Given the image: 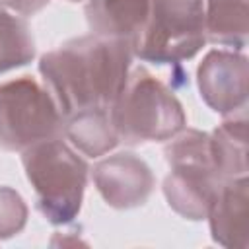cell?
I'll list each match as a JSON object with an SVG mask.
<instances>
[{"instance_id": "ba28073f", "label": "cell", "mask_w": 249, "mask_h": 249, "mask_svg": "<svg viewBox=\"0 0 249 249\" xmlns=\"http://www.w3.org/2000/svg\"><path fill=\"white\" fill-rule=\"evenodd\" d=\"M95 181L107 202L115 206H132L148 196L152 175L140 160L132 158V154H119L97 165Z\"/></svg>"}, {"instance_id": "7a4b0ae2", "label": "cell", "mask_w": 249, "mask_h": 249, "mask_svg": "<svg viewBox=\"0 0 249 249\" xmlns=\"http://www.w3.org/2000/svg\"><path fill=\"white\" fill-rule=\"evenodd\" d=\"M23 163L43 214L53 222L70 220L80 208L86 163L58 138L43 140L27 148Z\"/></svg>"}, {"instance_id": "6da1fadb", "label": "cell", "mask_w": 249, "mask_h": 249, "mask_svg": "<svg viewBox=\"0 0 249 249\" xmlns=\"http://www.w3.org/2000/svg\"><path fill=\"white\" fill-rule=\"evenodd\" d=\"M130 43L113 37H84L49 53L41 74L66 117L115 105L130 62Z\"/></svg>"}, {"instance_id": "52a82bcc", "label": "cell", "mask_w": 249, "mask_h": 249, "mask_svg": "<svg viewBox=\"0 0 249 249\" xmlns=\"http://www.w3.org/2000/svg\"><path fill=\"white\" fill-rule=\"evenodd\" d=\"M198 82L206 103L214 107V111H233L237 105L245 103V58L224 51L210 53L198 68Z\"/></svg>"}, {"instance_id": "4fadbf2b", "label": "cell", "mask_w": 249, "mask_h": 249, "mask_svg": "<svg viewBox=\"0 0 249 249\" xmlns=\"http://www.w3.org/2000/svg\"><path fill=\"white\" fill-rule=\"evenodd\" d=\"M6 6L18 10L19 14H33L39 8H43L49 0H2Z\"/></svg>"}, {"instance_id": "7c38bea8", "label": "cell", "mask_w": 249, "mask_h": 249, "mask_svg": "<svg viewBox=\"0 0 249 249\" xmlns=\"http://www.w3.org/2000/svg\"><path fill=\"white\" fill-rule=\"evenodd\" d=\"M33 56V41L25 23L6 12H0V74L25 64Z\"/></svg>"}, {"instance_id": "5b68a950", "label": "cell", "mask_w": 249, "mask_h": 249, "mask_svg": "<svg viewBox=\"0 0 249 249\" xmlns=\"http://www.w3.org/2000/svg\"><path fill=\"white\" fill-rule=\"evenodd\" d=\"M60 130V113L37 82L21 78L0 86V148L27 150Z\"/></svg>"}, {"instance_id": "3957f363", "label": "cell", "mask_w": 249, "mask_h": 249, "mask_svg": "<svg viewBox=\"0 0 249 249\" xmlns=\"http://www.w3.org/2000/svg\"><path fill=\"white\" fill-rule=\"evenodd\" d=\"M202 43V0H154L146 23L130 47L140 58L161 64L193 56Z\"/></svg>"}, {"instance_id": "8fae6325", "label": "cell", "mask_w": 249, "mask_h": 249, "mask_svg": "<svg viewBox=\"0 0 249 249\" xmlns=\"http://www.w3.org/2000/svg\"><path fill=\"white\" fill-rule=\"evenodd\" d=\"M204 23L210 41L241 47L247 37V0H208Z\"/></svg>"}, {"instance_id": "277c9868", "label": "cell", "mask_w": 249, "mask_h": 249, "mask_svg": "<svg viewBox=\"0 0 249 249\" xmlns=\"http://www.w3.org/2000/svg\"><path fill=\"white\" fill-rule=\"evenodd\" d=\"M111 121L117 136H123L126 142H140L175 134L183 126L185 117L181 105L160 82L146 72H138L124 84L111 111Z\"/></svg>"}, {"instance_id": "9c48e42d", "label": "cell", "mask_w": 249, "mask_h": 249, "mask_svg": "<svg viewBox=\"0 0 249 249\" xmlns=\"http://www.w3.org/2000/svg\"><path fill=\"white\" fill-rule=\"evenodd\" d=\"M150 14L148 0H91L88 19L101 37L132 41Z\"/></svg>"}, {"instance_id": "5bb4252c", "label": "cell", "mask_w": 249, "mask_h": 249, "mask_svg": "<svg viewBox=\"0 0 249 249\" xmlns=\"http://www.w3.org/2000/svg\"><path fill=\"white\" fill-rule=\"evenodd\" d=\"M70 2H76V0H70Z\"/></svg>"}, {"instance_id": "30bf717a", "label": "cell", "mask_w": 249, "mask_h": 249, "mask_svg": "<svg viewBox=\"0 0 249 249\" xmlns=\"http://www.w3.org/2000/svg\"><path fill=\"white\" fill-rule=\"evenodd\" d=\"M68 136L89 156H101L117 142V130L107 109L82 111L68 117Z\"/></svg>"}, {"instance_id": "8992f818", "label": "cell", "mask_w": 249, "mask_h": 249, "mask_svg": "<svg viewBox=\"0 0 249 249\" xmlns=\"http://www.w3.org/2000/svg\"><path fill=\"white\" fill-rule=\"evenodd\" d=\"M167 154L173 163V173L165 181L169 204L189 216L204 214L216 193L212 179L218 175L208 138L193 130L177 138Z\"/></svg>"}]
</instances>
